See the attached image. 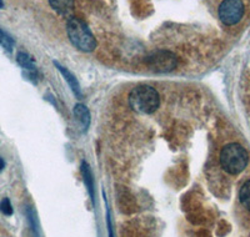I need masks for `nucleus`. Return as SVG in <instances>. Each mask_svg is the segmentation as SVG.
<instances>
[{
  "mask_svg": "<svg viewBox=\"0 0 250 237\" xmlns=\"http://www.w3.org/2000/svg\"><path fill=\"white\" fill-rule=\"evenodd\" d=\"M129 104L134 111L140 114H153L160 105L159 93L149 85H140L133 89L129 95Z\"/></svg>",
  "mask_w": 250,
  "mask_h": 237,
  "instance_id": "nucleus-1",
  "label": "nucleus"
},
{
  "mask_svg": "<svg viewBox=\"0 0 250 237\" xmlns=\"http://www.w3.org/2000/svg\"><path fill=\"white\" fill-rule=\"evenodd\" d=\"M248 161H249V155L247 150L236 142L225 145L220 153V164L223 169L230 175L240 174L247 167Z\"/></svg>",
  "mask_w": 250,
  "mask_h": 237,
  "instance_id": "nucleus-2",
  "label": "nucleus"
},
{
  "mask_svg": "<svg viewBox=\"0 0 250 237\" xmlns=\"http://www.w3.org/2000/svg\"><path fill=\"white\" fill-rule=\"evenodd\" d=\"M66 31L71 44L80 51H93L97 46V40L91 34L90 29L78 18H70L66 24Z\"/></svg>",
  "mask_w": 250,
  "mask_h": 237,
  "instance_id": "nucleus-3",
  "label": "nucleus"
},
{
  "mask_svg": "<svg viewBox=\"0 0 250 237\" xmlns=\"http://www.w3.org/2000/svg\"><path fill=\"white\" fill-rule=\"evenodd\" d=\"M145 65L154 73H169L178 66V58L168 50H158L145 58Z\"/></svg>",
  "mask_w": 250,
  "mask_h": 237,
  "instance_id": "nucleus-4",
  "label": "nucleus"
},
{
  "mask_svg": "<svg viewBox=\"0 0 250 237\" xmlns=\"http://www.w3.org/2000/svg\"><path fill=\"white\" fill-rule=\"evenodd\" d=\"M218 15L224 25H235L244 15V4L242 0H224L219 5Z\"/></svg>",
  "mask_w": 250,
  "mask_h": 237,
  "instance_id": "nucleus-5",
  "label": "nucleus"
},
{
  "mask_svg": "<svg viewBox=\"0 0 250 237\" xmlns=\"http://www.w3.org/2000/svg\"><path fill=\"white\" fill-rule=\"evenodd\" d=\"M54 65L57 66V69H58V70H59V73L62 74V78H64V79H65V81L68 82V85H69V86H70L71 90L74 91L75 95H77V96L82 95V90H80V85H79V82H78L77 78H75L74 75H73V74H71L70 71L68 70V69L60 65V64L58 61H54Z\"/></svg>",
  "mask_w": 250,
  "mask_h": 237,
  "instance_id": "nucleus-6",
  "label": "nucleus"
},
{
  "mask_svg": "<svg viewBox=\"0 0 250 237\" xmlns=\"http://www.w3.org/2000/svg\"><path fill=\"white\" fill-rule=\"evenodd\" d=\"M17 60H18V64H19L24 70L28 71L29 77L30 78L38 77V70H37V66H35L34 64V60L31 59L28 54L20 51V53H18L17 55Z\"/></svg>",
  "mask_w": 250,
  "mask_h": 237,
  "instance_id": "nucleus-7",
  "label": "nucleus"
},
{
  "mask_svg": "<svg viewBox=\"0 0 250 237\" xmlns=\"http://www.w3.org/2000/svg\"><path fill=\"white\" fill-rule=\"evenodd\" d=\"M74 115L83 130L86 131L90 125V113H89L88 107L83 104H77L74 107Z\"/></svg>",
  "mask_w": 250,
  "mask_h": 237,
  "instance_id": "nucleus-8",
  "label": "nucleus"
},
{
  "mask_svg": "<svg viewBox=\"0 0 250 237\" xmlns=\"http://www.w3.org/2000/svg\"><path fill=\"white\" fill-rule=\"evenodd\" d=\"M49 4L60 15H69L74 9V0H49Z\"/></svg>",
  "mask_w": 250,
  "mask_h": 237,
  "instance_id": "nucleus-9",
  "label": "nucleus"
},
{
  "mask_svg": "<svg viewBox=\"0 0 250 237\" xmlns=\"http://www.w3.org/2000/svg\"><path fill=\"white\" fill-rule=\"evenodd\" d=\"M82 175H83V181L85 184L86 189H88L89 195H90L91 201L94 202L95 200V194H94V181H93V174L90 171V167L86 162H83L82 164Z\"/></svg>",
  "mask_w": 250,
  "mask_h": 237,
  "instance_id": "nucleus-10",
  "label": "nucleus"
},
{
  "mask_svg": "<svg viewBox=\"0 0 250 237\" xmlns=\"http://www.w3.org/2000/svg\"><path fill=\"white\" fill-rule=\"evenodd\" d=\"M26 218H28L29 226H30L31 232L34 235V237H42V231H40V223L39 220H38L37 212L33 207H26L25 210Z\"/></svg>",
  "mask_w": 250,
  "mask_h": 237,
  "instance_id": "nucleus-11",
  "label": "nucleus"
},
{
  "mask_svg": "<svg viewBox=\"0 0 250 237\" xmlns=\"http://www.w3.org/2000/svg\"><path fill=\"white\" fill-rule=\"evenodd\" d=\"M239 198H240L243 206L250 211V180L247 181L242 186L240 192H239Z\"/></svg>",
  "mask_w": 250,
  "mask_h": 237,
  "instance_id": "nucleus-12",
  "label": "nucleus"
},
{
  "mask_svg": "<svg viewBox=\"0 0 250 237\" xmlns=\"http://www.w3.org/2000/svg\"><path fill=\"white\" fill-rule=\"evenodd\" d=\"M0 46H3L6 51H12L14 46V40L1 29H0Z\"/></svg>",
  "mask_w": 250,
  "mask_h": 237,
  "instance_id": "nucleus-13",
  "label": "nucleus"
},
{
  "mask_svg": "<svg viewBox=\"0 0 250 237\" xmlns=\"http://www.w3.org/2000/svg\"><path fill=\"white\" fill-rule=\"evenodd\" d=\"M0 211L3 212L5 216H12L13 212H14L12 203H10V200H9L8 198H3V200H1V202H0Z\"/></svg>",
  "mask_w": 250,
  "mask_h": 237,
  "instance_id": "nucleus-14",
  "label": "nucleus"
},
{
  "mask_svg": "<svg viewBox=\"0 0 250 237\" xmlns=\"http://www.w3.org/2000/svg\"><path fill=\"white\" fill-rule=\"evenodd\" d=\"M106 223H108V232L109 237H114L113 235V226H111V217H110V210L106 206Z\"/></svg>",
  "mask_w": 250,
  "mask_h": 237,
  "instance_id": "nucleus-15",
  "label": "nucleus"
},
{
  "mask_svg": "<svg viewBox=\"0 0 250 237\" xmlns=\"http://www.w3.org/2000/svg\"><path fill=\"white\" fill-rule=\"evenodd\" d=\"M4 167H5V162H4L3 158H0V171H3Z\"/></svg>",
  "mask_w": 250,
  "mask_h": 237,
  "instance_id": "nucleus-16",
  "label": "nucleus"
},
{
  "mask_svg": "<svg viewBox=\"0 0 250 237\" xmlns=\"http://www.w3.org/2000/svg\"><path fill=\"white\" fill-rule=\"evenodd\" d=\"M4 8V3H3V0H0V9H3Z\"/></svg>",
  "mask_w": 250,
  "mask_h": 237,
  "instance_id": "nucleus-17",
  "label": "nucleus"
}]
</instances>
